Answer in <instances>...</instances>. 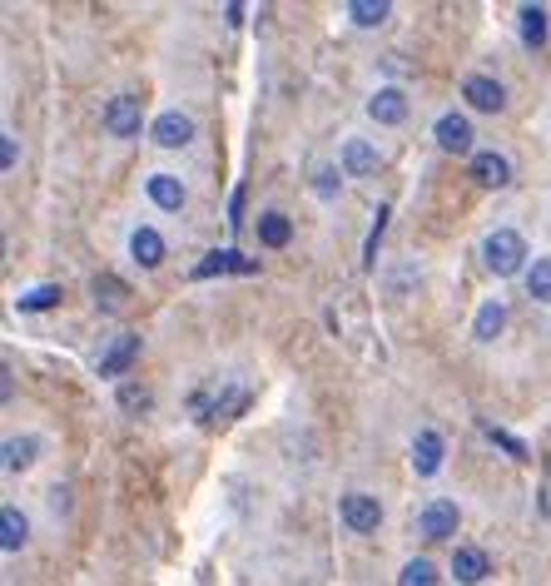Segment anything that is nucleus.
<instances>
[{
	"label": "nucleus",
	"instance_id": "1",
	"mask_svg": "<svg viewBox=\"0 0 551 586\" xmlns=\"http://www.w3.org/2000/svg\"><path fill=\"white\" fill-rule=\"evenodd\" d=\"M482 259H487V269H492L497 279H512V274H522L527 239H522L517 229H497V234H487V244H482Z\"/></svg>",
	"mask_w": 551,
	"mask_h": 586
},
{
	"label": "nucleus",
	"instance_id": "2",
	"mask_svg": "<svg viewBox=\"0 0 551 586\" xmlns=\"http://www.w3.org/2000/svg\"><path fill=\"white\" fill-rule=\"evenodd\" d=\"M457 522H462V512H457V502H452V497H432V502L417 512V532H422L427 542H447V537H457Z\"/></svg>",
	"mask_w": 551,
	"mask_h": 586
},
{
	"label": "nucleus",
	"instance_id": "3",
	"mask_svg": "<svg viewBox=\"0 0 551 586\" xmlns=\"http://www.w3.org/2000/svg\"><path fill=\"white\" fill-rule=\"evenodd\" d=\"M338 517H343V527H348V532H378V522H383V502H378V497H368V492H348V497L338 502Z\"/></svg>",
	"mask_w": 551,
	"mask_h": 586
},
{
	"label": "nucleus",
	"instance_id": "4",
	"mask_svg": "<svg viewBox=\"0 0 551 586\" xmlns=\"http://www.w3.org/2000/svg\"><path fill=\"white\" fill-rule=\"evenodd\" d=\"M139 125H144V105H139L135 95H115V100L105 105V130H110L115 140H135Z\"/></svg>",
	"mask_w": 551,
	"mask_h": 586
},
{
	"label": "nucleus",
	"instance_id": "5",
	"mask_svg": "<svg viewBox=\"0 0 551 586\" xmlns=\"http://www.w3.org/2000/svg\"><path fill=\"white\" fill-rule=\"evenodd\" d=\"M462 100H467L472 110H487V115H497V110L507 105V90H502L492 75H467V80H462Z\"/></svg>",
	"mask_w": 551,
	"mask_h": 586
},
{
	"label": "nucleus",
	"instance_id": "6",
	"mask_svg": "<svg viewBox=\"0 0 551 586\" xmlns=\"http://www.w3.org/2000/svg\"><path fill=\"white\" fill-rule=\"evenodd\" d=\"M149 135H154V145L159 149H184L189 140H194V120H189V115H179V110H164V115L154 120V130H149Z\"/></svg>",
	"mask_w": 551,
	"mask_h": 586
},
{
	"label": "nucleus",
	"instance_id": "7",
	"mask_svg": "<svg viewBox=\"0 0 551 586\" xmlns=\"http://www.w3.org/2000/svg\"><path fill=\"white\" fill-rule=\"evenodd\" d=\"M259 264L254 259H244L239 249H214V254H204V264H194V279H214V274H254Z\"/></svg>",
	"mask_w": 551,
	"mask_h": 586
},
{
	"label": "nucleus",
	"instance_id": "8",
	"mask_svg": "<svg viewBox=\"0 0 551 586\" xmlns=\"http://www.w3.org/2000/svg\"><path fill=\"white\" fill-rule=\"evenodd\" d=\"M472 179L487 184V189H502V184H512V164L497 149H477L472 154Z\"/></svg>",
	"mask_w": 551,
	"mask_h": 586
},
{
	"label": "nucleus",
	"instance_id": "9",
	"mask_svg": "<svg viewBox=\"0 0 551 586\" xmlns=\"http://www.w3.org/2000/svg\"><path fill=\"white\" fill-rule=\"evenodd\" d=\"M368 115H373L378 125H403V120H408V95H403L398 85H388V90H378V95L368 100Z\"/></svg>",
	"mask_w": 551,
	"mask_h": 586
},
{
	"label": "nucleus",
	"instance_id": "10",
	"mask_svg": "<svg viewBox=\"0 0 551 586\" xmlns=\"http://www.w3.org/2000/svg\"><path fill=\"white\" fill-rule=\"evenodd\" d=\"M144 189H149V199H154L159 209H169V214H179V209H184V199H189V189L179 184V174H149V179H144Z\"/></svg>",
	"mask_w": 551,
	"mask_h": 586
},
{
	"label": "nucleus",
	"instance_id": "11",
	"mask_svg": "<svg viewBox=\"0 0 551 586\" xmlns=\"http://www.w3.org/2000/svg\"><path fill=\"white\" fill-rule=\"evenodd\" d=\"M432 135H437V145L447 149V154H467L472 149V120L467 115H442Z\"/></svg>",
	"mask_w": 551,
	"mask_h": 586
},
{
	"label": "nucleus",
	"instance_id": "12",
	"mask_svg": "<svg viewBox=\"0 0 551 586\" xmlns=\"http://www.w3.org/2000/svg\"><path fill=\"white\" fill-rule=\"evenodd\" d=\"M487 567H492V562H487L482 547H457V552H452V577H457L462 586L487 582Z\"/></svg>",
	"mask_w": 551,
	"mask_h": 586
},
{
	"label": "nucleus",
	"instance_id": "13",
	"mask_svg": "<svg viewBox=\"0 0 551 586\" xmlns=\"http://www.w3.org/2000/svg\"><path fill=\"white\" fill-rule=\"evenodd\" d=\"M139 358V333H125V338H115V348L100 358V378H120L130 363Z\"/></svg>",
	"mask_w": 551,
	"mask_h": 586
},
{
	"label": "nucleus",
	"instance_id": "14",
	"mask_svg": "<svg viewBox=\"0 0 551 586\" xmlns=\"http://www.w3.org/2000/svg\"><path fill=\"white\" fill-rule=\"evenodd\" d=\"M413 467H417V477H432L442 467V438L432 428H422L413 438Z\"/></svg>",
	"mask_w": 551,
	"mask_h": 586
},
{
	"label": "nucleus",
	"instance_id": "15",
	"mask_svg": "<svg viewBox=\"0 0 551 586\" xmlns=\"http://www.w3.org/2000/svg\"><path fill=\"white\" fill-rule=\"evenodd\" d=\"M130 254H135L139 269H159V264H164V239L144 224V229H135V234H130Z\"/></svg>",
	"mask_w": 551,
	"mask_h": 586
},
{
	"label": "nucleus",
	"instance_id": "16",
	"mask_svg": "<svg viewBox=\"0 0 551 586\" xmlns=\"http://www.w3.org/2000/svg\"><path fill=\"white\" fill-rule=\"evenodd\" d=\"M25 542H30L25 512H20V507H0V547H5V552H20Z\"/></svg>",
	"mask_w": 551,
	"mask_h": 586
},
{
	"label": "nucleus",
	"instance_id": "17",
	"mask_svg": "<svg viewBox=\"0 0 551 586\" xmlns=\"http://www.w3.org/2000/svg\"><path fill=\"white\" fill-rule=\"evenodd\" d=\"M502 323H507V308H502V298H487V303L477 308V323H472V338H477V343H492V338L502 333Z\"/></svg>",
	"mask_w": 551,
	"mask_h": 586
},
{
	"label": "nucleus",
	"instance_id": "18",
	"mask_svg": "<svg viewBox=\"0 0 551 586\" xmlns=\"http://www.w3.org/2000/svg\"><path fill=\"white\" fill-rule=\"evenodd\" d=\"M343 169H348L353 179L373 174V169H378V149L368 145V140H348V145H343Z\"/></svg>",
	"mask_w": 551,
	"mask_h": 586
},
{
	"label": "nucleus",
	"instance_id": "19",
	"mask_svg": "<svg viewBox=\"0 0 551 586\" xmlns=\"http://www.w3.org/2000/svg\"><path fill=\"white\" fill-rule=\"evenodd\" d=\"M288 239H293V224H288V214H278V209L259 214V244H264V249H283Z\"/></svg>",
	"mask_w": 551,
	"mask_h": 586
},
{
	"label": "nucleus",
	"instance_id": "20",
	"mask_svg": "<svg viewBox=\"0 0 551 586\" xmlns=\"http://www.w3.org/2000/svg\"><path fill=\"white\" fill-rule=\"evenodd\" d=\"M125 298H130V289H125L115 274H100V279H95V303H100L105 313H120V308H125Z\"/></svg>",
	"mask_w": 551,
	"mask_h": 586
},
{
	"label": "nucleus",
	"instance_id": "21",
	"mask_svg": "<svg viewBox=\"0 0 551 586\" xmlns=\"http://www.w3.org/2000/svg\"><path fill=\"white\" fill-rule=\"evenodd\" d=\"M522 40H527L532 50L547 45V10H542V5H522Z\"/></svg>",
	"mask_w": 551,
	"mask_h": 586
},
{
	"label": "nucleus",
	"instance_id": "22",
	"mask_svg": "<svg viewBox=\"0 0 551 586\" xmlns=\"http://www.w3.org/2000/svg\"><path fill=\"white\" fill-rule=\"evenodd\" d=\"M348 20L353 25H383L388 20V0H348Z\"/></svg>",
	"mask_w": 551,
	"mask_h": 586
},
{
	"label": "nucleus",
	"instance_id": "23",
	"mask_svg": "<svg viewBox=\"0 0 551 586\" xmlns=\"http://www.w3.org/2000/svg\"><path fill=\"white\" fill-rule=\"evenodd\" d=\"M65 293H60V284H40V289L20 293V313H45V308H55Z\"/></svg>",
	"mask_w": 551,
	"mask_h": 586
},
{
	"label": "nucleus",
	"instance_id": "24",
	"mask_svg": "<svg viewBox=\"0 0 551 586\" xmlns=\"http://www.w3.org/2000/svg\"><path fill=\"white\" fill-rule=\"evenodd\" d=\"M527 293H532L537 303H551V259H537V264L527 269Z\"/></svg>",
	"mask_w": 551,
	"mask_h": 586
},
{
	"label": "nucleus",
	"instance_id": "25",
	"mask_svg": "<svg viewBox=\"0 0 551 586\" xmlns=\"http://www.w3.org/2000/svg\"><path fill=\"white\" fill-rule=\"evenodd\" d=\"M30 462H35V438L5 442V467H10V472H20V467H30Z\"/></svg>",
	"mask_w": 551,
	"mask_h": 586
},
{
	"label": "nucleus",
	"instance_id": "26",
	"mask_svg": "<svg viewBox=\"0 0 551 586\" xmlns=\"http://www.w3.org/2000/svg\"><path fill=\"white\" fill-rule=\"evenodd\" d=\"M398 586H437V567H432L427 557H417V562H408V567H403Z\"/></svg>",
	"mask_w": 551,
	"mask_h": 586
},
{
	"label": "nucleus",
	"instance_id": "27",
	"mask_svg": "<svg viewBox=\"0 0 551 586\" xmlns=\"http://www.w3.org/2000/svg\"><path fill=\"white\" fill-rule=\"evenodd\" d=\"M120 408H130V413L149 408V393H144V388H135V383H120Z\"/></svg>",
	"mask_w": 551,
	"mask_h": 586
},
{
	"label": "nucleus",
	"instance_id": "28",
	"mask_svg": "<svg viewBox=\"0 0 551 586\" xmlns=\"http://www.w3.org/2000/svg\"><path fill=\"white\" fill-rule=\"evenodd\" d=\"M487 438H492V442H502V447H507L512 457H527V447H522V442H517V438H507V433H497V428H487Z\"/></svg>",
	"mask_w": 551,
	"mask_h": 586
},
{
	"label": "nucleus",
	"instance_id": "29",
	"mask_svg": "<svg viewBox=\"0 0 551 586\" xmlns=\"http://www.w3.org/2000/svg\"><path fill=\"white\" fill-rule=\"evenodd\" d=\"M338 189V169H318V194H333Z\"/></svg>",
	"mask_w": 551,
	"mask_h": 586
},
{
	"label": "nucleus",
	"instance_id": "30",
	"mask_svg": "<svg viewBox=\"0 0 551 586\" xmlns=\"http://www.w3.org/2000/svg\"><path fill=\"white\" fill-rule=\"evenodd\" d=\"M229 224H244V189H234V204H229Z\"/></svg>",
	"mask_w": 551,
	"mask_h": 586
},
{
	"label": "nucleus",
	"instance_id": "31",
	"mask_svg": "<svg viewBox=\"0 0 551 586\" xmlns=\"http://www.w3.org/2000/svg\"><path fill=\"white\" fill-rule=\"evenodd\" d=\"M0 159H5V169L15 164V140H10V135H0Z\"/></svg>",
	"mask_w": 551,
	"mask_h": 586
}]
</instances>
